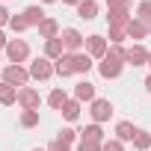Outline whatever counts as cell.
I'll list each match as a JSON object with an SVG mask.
<instances>
[{
  "mask_svg": "<svg viewBox=\"0 0 151 151\" xmlns=\"http://www.w3.org/2000/svg\"><path fill=\"white\" fill-rule=\"evenodd\" d=\"M33 77H30V68H24V65H3V83H9V86H27Z\"/></svg>",
  "mask_w": 151,
  "mask_h": 151,
  "instance_id": "cell-1",
  "label": "cell"
},
{
  "mask_svg": "<svg viewBox=\"0 0 151 151\" xmlns=\"http://www.w3.org/2000/svg\"><path fill=\"white\" fill-rule=\"evenodd\" d=\"M122 71H124V59H119L116 53H107V56L98 62V74H101L104 80H116Z\"/></svg>",
  "mask_w": 151,
  "mask_h": 151,
  "instance_id": "cell-2",
  "label": "cell"
},
{
  "mask_svg": "<svg viewBox=\"0 0 151 151\" xmlns=\"http://www.w3.org/2000/svg\"><path fill=\"white\" fill-rule=\"evenodd\" d=\"M59 39H62V45H65V53H80V50L86 47V36H83L80 30H74V27H65V30L59 33Z\"/></svg>",
  "mask_w": 151,
  "mask_h": 151,
  "instance_id": "cell-3",
  "label": "cell"
},
{
  "mask_svg": "<svg viewBox=\"0 0 151 151\" xmlns=\"http://www.w3.org/2000/svg\"><path fill=\"white\" fill-rule=\"evenodd\" d=\"M113 113H116V107H113L107 98H95V101L89 104V116H92V122H95V124L110 122V119H113Z\"/></svg>",
  "mask_w": 151,
  "mask_h": 151,
  "instance_id": "cell-4",
  "label": "cell"
},
{
  "mask_svg": "<svg viewBox=\"0 0 151 151\" xmlns=\"http://www.w3.org/2000/svg\"><path fill=\"white\" fill-rule=\"evenodd\" d=\"M53 62L47 59V56H36L33 62H30V77L33 80H39V83H45V80H50L53 77Z\"/></svg>",
  "mask_w": 151,
  "mask_h": 151,
  "instance_id": "cell-5",
  "label": "cell"
},
{
  "mask_svg": "<svg viewBox=\"0 0 151 151\" xmlns=\"http://www.w3.org/2000/svg\"><path fill=\"white\" fill-rule=\"evenodd\" d=\"M6 56H9L12 65H21V62L30 59V45H27L24 39H9V45H6Z\"/></svg>",
  "mask_w": 151,
  "mask_h": 151,
  "instance_id": "cell-6",
  "label": "cell"
},
{
  "mask_svg": "<svg viewBox=\"0 0 151 151\" xmlns=\"http://www.w3.org/2000/svg\"><path fill=\"white\" fill-rule=\"evenodd\" d=\"M86 53L92 56V59H104L107 53H110V45H107V36H98V33H92V36H86Z\"/></svg>",
  "mask_w": 151,
  "mask_h": 151,
  "instance_id": "cell-7",
  "label": "cell"
},
{
  "mask_svg": "<svg viewBox=\"0 0 151 151\" xmlns=\"http://www.w3.org/2000/svg\"><path fill=\"white\" fill-rule=\"evenodd\" d=\"M39 104H42V95H39L33 86L18 89V107H21V110H39Z\"/></svg>",
  "mask_w": 151,
  "mask_h": 151,
  "instance_id": "cell-8",
  "label": "cell"
},
{
  "mask_svg": "<svg viewBox=\"0 0 151 151\" xmlns=\"http://www.w3.org/2000/svg\"><path fill=\"white\" fill-rule=\"evenodd\" d=\"M130 21H133L130 9H107V27H124L127 30Z\"/></svg>",
  "mask_w": 151,
  "mask_h": 151,
  "instance_id": "cell-9",
  "label": "cell"
},
{
  "mask_svg": "<svg viewBox=\"0 0 151 151\" xmlns=\"http://www.w3.org/2000/svg\"><path fill=\"white\" fill-rule=\"evenodd\" d=\"M148 50L142 47V45H133V47H127V56H124V65H133V68H139V65H148Z\"/></svg>",
  "mask_w": 151,
  "mask_h": 151,
  "instance_id": "cell-10",
  "label": "cell"
},
{
  "mask_svg": "<svg viewBox=\"0 0 151 151\" xmlns=\"http://www.w3.org/2000/svg\"><path fill=\"white\" fill-rule=\"evenodd\" d=\"M151 33V27L145 24V21H139V18H133L130 24H127V39H133V45H142V39Z\"/></svg>",
  "mask_w": 151,
  "mask_h": 151,
  "instance_id": "cell-11",
  "label": "cell"
},
{
  "mask_svg": "<svg viewBox=\"0 0 151 151\" xmlns=\"http://www.w3.org/2000/svg\"><path fill=\"white\" fill-rule=\"evenodd\" d=\"M71 65H74V74H89L92 65H95V59L86 50H80V53H71Z\"/></svg>",
  "mask_w": 151,
  "mask_h": 151,
  "instance_id": "cell-12",
  "label": "cell"
},
{
  "mask_svg": "<svg viewBox=\"0 0 151 151\" xmlns=\"http://www.w3.org/2000/svg\"><path fill=\"white\" fill-rule=\"evenodd\" d=\"M21 15H24L27 27H36V30H39V24H42V21L47 18V15H45V9H42V6H36V3H33V6H27V9L21 12Z\"/></svg>",
  "mask_w": 151,
  "mask_h": 151,
  "instance_id": "cell-13",
  "label": "cell"
},
{
  "mask_svg": "<svg viewBox=\"0 0 151 151\" xmlns=\"http://www.w3.org/2000/svg\"><path fill=\"white\" fill-rule=\"evenodd\" d=\"M74 98H77L80 104H83V101H89V104H92V101H95V83L80 80L77 86H74Z\"/></svg>",
  "mask_w": 151,
  "mask_h": 151,
  "instance_id": "cell-14",
  "label": "cell"
},
{
  "mask_svg": "<svg viewBox=\"0 0 151 151\" xmlns=\"http://www.w3.org/2000/svg\"><path fill=\"white\" fill-rule=\"evenodd\" d=\"M59 33H62V30H59V21H56V18H45V21L39 24V36H42L45 42H47V39H56Z\"/></svg>",
  "mask_w": 151,
  "mask_h": 151,
  "instance_id": "cell-15",
  "label": "cell"
},
{
  "mask_svg": "<svg viewBox=\"0 0 151 151\" xmlns=\"http://www.w3.org/2000/svg\"><path fill=\"white\" fill-rule=\"evenodd\" d=\"M62 53H65V45H62V39H59V36H56V39H47V42H45V56H47L50 62H56V59H59Z\"/></svg>",
  "mask_w": 151,
  "mask_h": 151,
  "instance_id": "cell-16",
  "label": "cell"
},
{
  "mask_svg": "<svg viewBox=\"0 0 151 151\" xmlns=\"http://www.w3.org/2000/svg\"><path fill=\"white\" fill-rule=\"evenodd\" d=\"M53 71H56V77H71V74H74V65H71V53H62L56 62H53Z\"/></svg>",
  "mask_w": 151,
  "mask_h": 151,
  "instance_id": "cell-17",
  "label": "cell"
},
{
  "mask_svg": "<svg viewBox=\"0 0 151 151\" xmlns=\"http://www.w3.org/2000/svg\"><path fill=\"white\" fill-rule=\"evenodd\" d=\"M136 130H139V127H133L130 122H119V124H116V139H119V142H133Z\"/></svg>",
  "mask_w": 151,
  "mask_h": 151,
  "instance_id": "cell-18",
  "label": "cell"
},
{
  "mask_svg": "<svg viewBox=\"0 0 151 151\" xmlns=\"http://www.w3.org/2000/svg\"><path fill=\"white\" fill-rule=\"evenodd\" d=\"M80 139H86V142H104V127L92 122V124H86L80 130Z\"/></svg>",
  "mask_w": 151,
  "mask_h": 151,
  "instance_id": "cell-19",
  "label": "cell"
},
{
  "mask_svg": "<svg viewBox=\"0 0 151 151\" xmlns=\"http://www.w3.org/2000/svg\"><path fill=\"white\" fill-rule=\"evenodd\" d=\"M59 113H62L65 122H77V119H80V101H77V98H68L65 107H62Z\"/></svg>",
  "mask_w": 151,
  "mask_h": 151,
  "instance_id": "cell-20",
  "label": "cell"
},
{
  "mask_svg": "<svg viewBox=\"0 0 151 151\" xmlns=\"http://www.w3.org/2000/svg\"><path fill=\"white\" fill-rule=\"evenodd\" d=\"M15 101H18V89L9 86V83H0V104H3V107H12Z\"/></svg>",
  "mask_w": 151,
  "mask_h": 151,
  "instance_id": "cell-21",
  "label": "cell"
},
{
  "mask_svg": "<svg viewBox=\"0 0 151 151\" xmlns=\"http://www.w3.org/2000/svg\"><path fill=\"white\" fill-rule=\"evenodd\" d=\"M77 15H80L83 21H92V18H98V3H95V0H83V3L77 6Z\"/></svg>",
  "mask_w": 151,
  "mask_h": 151,
  "instance_id": "cell-22",
  "label": "cell"
},
{
  "mask_svg": "<svg viewBox=\"0 0 151 151\" xmlns=\"http://www.w3.org/2000/svg\"><path fill=\"white\" fill-rule=\"evenodd\" d=\"M65 101H68V95H65L59 86H56V89H50V95H47V107H50V110H62V107H65Z\"/></svg>",
  "mask_w": 151,
  "mask_h": 151,
  "instance_id": "cell-23",
  "label": "cell"
},
{
  "mask_svg": "<svg viewBox=\"0 0 151 151\" xmlns=\"http://www.w3.org/2000/svg\"><path fill=\"white\" fill-rule=\"evenodd\" d=\"M21 127H36L39 122H42V116H39V110H21Z\"/></svg>",
  "mask_w": 151,
  "mask_h": 151,
  "instance_id": "cell-24",
  "label": "cell"
},
{
  "mask_svg": "<svg viewBox=\"0 0 151 151\" xmlns=\"http://www.w3.org/2000/svg\"><path fill=\"white\" fill-rule=\"evenodd\" d=\"M133 148H136V151H151V133H148V130H136Z\"/></svg>",
  "mask_w": 151,
  "mask_h": 151,
  "instance_id": "cell-25",
  "label": "cell"
},
{
  "mask_svg": "<svg viewBox=\"0 0 151 151\" xmlns=\"http://www.w3.org/2000/svg\"><path fill=\"white\" fill-rule=\"evenodd\" d=\"M107 39H110V45H122L127 39V30L124 27H107Z\"/></svg>",
  "mask_w": 151,
  "mask_h": 151,
  "instance_id": "cell-26",
  "label": "cell"
},
{
  "mask_svg": "<svg viewBox=\"0 0 151 151\" xmlns=\"http://www.w3.org/2000/svg\"><path fill=\"white\" fill-rule=\"evenodd\" d=\"M136 18H139V21H145V24L151 27V0H142V3L136 6Z\"/></svg>",
  "mask_w": 151,
  "mask_h": 151,
  "instance_id": "cell-27",
  "label": "cell"
},
{
  "mask_svg": "<svg viewBox=\"0 0 151 151\" xmlns=\"http://www.w3.org/2000/svg\"><path fill=\"white\" fill-rule=\"evenodd\" d=\"M77 136H80V130H74V127H62L56 139H59V142H65V145H71V142L77 139Z\"/></svg>",
  "mask_w": 151,
  "mask_h": 151,
  "instance_id": "cell-28",
  "label": "cell"
},
{
  "mask_svg": "<svg viewBox=\"0 0 151 151\" xmlns=\"http://www.w3.org/2000/svg\"><path fill=\"white\" fill-rule=\"evenodd\" d=\"M9 30H12V33H24V30H30V27H27L24 15H12V21H9Z\"/></svg>",
  "mask_w": 151,
  "mask_h": 151,
  "instance_id": "cell-29",
  "label": "cell"
},
{
  "mask_svg": "<svg viewBox=\"0 0 151 151\" xmlns=\"http://www.w3.org/2000/svg\"><path fill=\"white\" fill-rule=\"evenodd\" d=\"M77 151H104V142H86V139H80Z\"/></svg>",
  "mask_w": 151,
  "mask_h": 151,
  "instance_id": "cell-30",
  "label": "cell"
},
{
  "mask_svg": "<svg viewBox=\"0 0 151 151\" xmlns=\"http://www.w3.org/2000/svg\"><path fill=\"white\" fill-rule=\"evenodd\" d=\"M104 151H124V142H119V139H104Z\"/></svg>",
  "mask_w": 151,
  "mask_h": 151,
  "instance_id": "cell-31",
  "label": "cell"
},
{
  "mask_svg": "<svg viewBox=\"0 0 151 151\" xmlns=\"http://www.w3.org/2000/svg\"><path fill=\"white\" fill-rule=\"evenodd\" d=\"M107 9H130V0H107Z\"/></svg>",
  "mask_w": 151,
  "mask_h": 151,
  "instance_id": "cell-32",
  "label": "cell"
},
{
  "mask_svg": "<svg viewBox=\"0 0 151 151\" xmlns=\"http://www.w3.org/2000/svg\"><path fill=\"white\" fill-rule=\"evenodd\" d=\"M9 21H12V12L0 3V27H9Z\"/></svg>",
  "mask_w": 151,
  "mask_h": 151,
  "instance_id": "cell-33",
  "label": "cell"
},
{
  "mask_svg": "<svg viewBox=\"0 0 151 151\" xmlns=\"http://www.w3.org/2000/svg\"><path fill=\"white\" fill-rule=\"evenodd\" d=\"M47 151H71V145H65V142H59V139H53V142L47 145Z\"/></svg>",
  "mask_w": 151,
  "mask_h": 151,
  "instance_id": "cell-34",
  "label": "cell"
},
{
  "mask_svg": "<svg viewBox=\"0 0 151 151\" xmlns=\"http://www.w3.org/2000/svg\"><path fill=\"white\" fill-rule=\"evenodd\" d=\"M6 45H9V39H6V33L0 30V50H6Z\"/></svg>",
  "mask_w": 151,
  "mask_h": 151,
  "instance_id": "cell-35",
  "label": "cell"
},
{
  "mask_svg": "<svg viewBox=\"0 0 151 151\" xmlns=\"http://www.w3.org/2000/svg\"><path fill=\"white\" fill-rule=\"evenodd\" d=\"M62 3H65V6H80L83 0H62Z\"/></svg>",
  "mask_w": 151,
  "mask_h": 151,
  "instance_id": "cell-36",
  "label": "cell"
},
{
  "mask_svg": "<svg viewBox=\"0 0 151 151\" xmlns=\"http://www.w3.org/2000/svg\"><path fill=\"white\" fill-rule=\"evenodd\" d=\"M145 89L151 92V74H148V77H145Z\"/></svg>",
  "mask_w": 151,
  "mask_h": 151,
  "instance_id": "cell-37",
  "label": "cell"
},
{
  "mask_svg": "<svg viewBox=\"0 0 151 151\" xmlns=\"http://www.w3.org/2000/svg\"><path fill=\"white\" fill-rule=\"evenodd\" d=\"M42 3H56V0H42Z\"/></svg>",
  "mask_w": 151,
  "mask_h": 151,
  "instance_id": "cell-38",
  "label": "cell"
},
{
  "mask_svg": "<svg viewBox=\"0 0 151 151\" xmlns=\"http://www.w3.org/2000/svg\"><path fill=\"white\" fill-rule=\"evenodd\" d=\"M148 68H151V56H148Z\"/></svg>",
  "mask_w": 151,
  "mask_h": 151,
  "instance_id": "cell-39",
  "label": "cell"
},
{
  "mask_svg": "<svg viewBox=\"0 0 151 151\" xmlns=\"http://www.w3.org/2000/svg\"><path fill=\"white\" fill-rule=\"evenodd\" d=\"M36 151H42V148H36Z\"/></svg>",
  "mask_w": 151,
  "mask_h": 151,
  "instance_id": "cell-40",
  "label": "cell"
}]
</instances>
